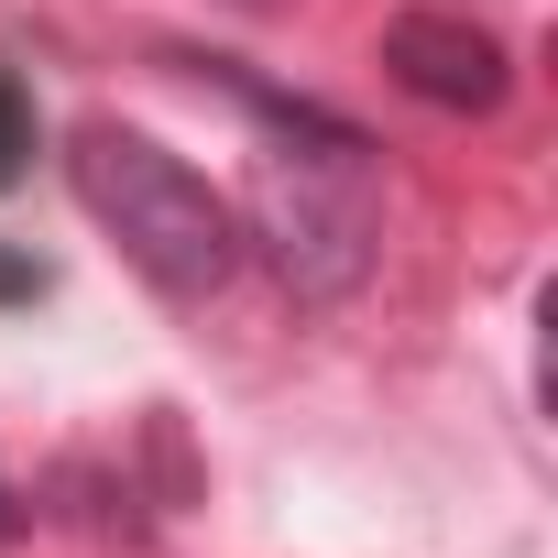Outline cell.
<instances>
[{
	"mask_svg": "<svg viewBox=\"0 0 558 558\" xmlns=\"http://www.w3.org/2000/svg\"><path fill=\"white\" fill-rule=\"evenodd\" d=\"M384 77L427 110H460V121H493L514 99V56L471 12H395L384 23Z\"/></svg>",
	"mask_w": 558,
	"mask_h": 558,
	"instance_id": "3957f363",
	"label": "cell"
},
{
	"mask_svg": "<svg viewBox=\"0 0 558 558\" xmlns=\"http://www.w3.org/2000/svg\"><path fill=\"white\" fill-rule=\"evenodd\" d=\"M34 175V99L0 77V186H23Z\"/></svg>",
	"mask_w": 558,
	"mask_h": 558,
	"instance_id": "277c9868",
	"label": "cell"
},
{
	"mask_svg": "<svg viewBox=\"0 0 558 558\" xmlns=\"http://www.w3.org/2000/svg\"><path fill=\"white\" fill-rule=\"evenodd\" d=\"M263 252L296 296H351L373 274V186H362V143H318V154H274L263 186Z\"/></svg>",
	"mask_w": 558,
	"mask_h": 558,
	"instance_id": "7a4b0ae2",
	"label": "cell"
},
{
	"mask_svg": "<svg viewBox=\"0 0 558 558\" xmlns=\"http://www.w3.org/2000/svg\"><path fill=\"white\" fill-rule=\"evenodd\" d=\"M0 296H45V263H0Z\"/></svg>",
	"mask_w": 558,
	"mask_h": 558,
	"instance_id": "5b68a950",
	"label": "cell"
},
{
	"mask_svg": "<svg viewBox=\"0 0 558 558\" xmlns=\"http://www.w3.org/2000/svg\"><path fill=\"white\" fill-rule=\"evenodd\" d=\"M12 536H23V493H12V482H0V547H12Z\"/></svg>",
	"mask_w": 558,
	"mask_h": 558,
	"instance_id": "8992f818",
	"label": "cell"
},
{
	"mask_svg": "<svg viewBox=\"0 0 558 558\" xmlns=\"http://www.w3.org/2000/svg\"><path fill=\"white\" fill-rule=\"evenodd\" d=\"M66 186H77V208L121 241V263L143 274L154 296L197 307V296H219L230 274H241V219H230V197H219L186 154H165L154 132H132V121H77Z\"/></svg>",
	"mask_w": 558,
	"mask_h": 558,
	"instance_id": "6da1fadb",
	"label": "cell"
}]
</instances>
